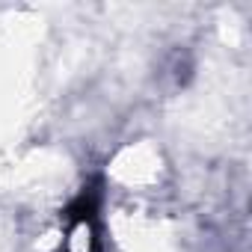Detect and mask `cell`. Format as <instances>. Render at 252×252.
<instances>
[{
	"label": "cell",
	"instance_id": "6da1fadb",
	"mask_svg": "<svg viewBox=\"0 0 252 252\" xmlns=\"http://www.w3.org/2000/svg\"><path fill=\"white\" fill-rule=\"evenodd\" d=\"M63 252H101V184H86L63 211Z\"/></svg>",
	"mask_w": 252,
	"mask_h": 252
}]
</instances>
